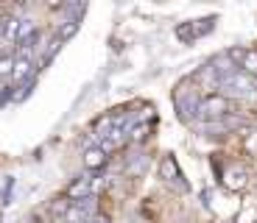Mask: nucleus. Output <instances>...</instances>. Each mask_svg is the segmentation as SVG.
I'll return each mask as SVG.
<instances>
[{
	"instance_id": "obj_1",
	"label": "nucleus",
	"mask_w": 257,
	"mask_h": 223,
	"mask_svg": "<svg viewBox=\"0 0 257 223\" xmlns=\"http://www.w3.org/2000/svg\"><path fill=\"white\" fill-rule=\"evenodd\" d=\"M229 106H232V103H229V98H226V95L210 92V95L199 103V115L207 117V120H212V117H224V115H229Z\"/></svg>"
},
{
	"instance_id": "obj_2",
	"label": "nucleus",
	"mask_w": 257,
	"mask_h": 223,
	"mask_svg": "<svg viewBox=\"0 0 257 223\" xmlns=\"http://www.w3.org/2000/svg\"><path fill=\"white\" fill-rule=\"evenodd\" d=\"M95 192V178L92 176H78L70 187H67V198H70L73 204L76 201H84V198H92Z\"/></svg>"
},
{
	"instance_id": "obj_3",
	"label": "nucleus",
	"mask_w": 257,
	"mask_h": 223,
	"mask_svg": "<svg viewBox=\"0 0 257 223\" xmlns=\"http://www.w3.org/2000/svg\"><path fill=\"white\" fill-rule=\"evenodd\" d=\"M246 184H249V170L243 165H229L224 170V187H229V190H243Z\"/></svg>"
},
{
	"instance_id": "obj_4",
	"label": "nucleus",
	"mask_w": 257,
	"mask_h": 223,
	"mask_svg": "<svg viewBox=\"0 0 257 223\" xmlns=\"http://www.w3.org/2000/svg\"><path fill=\"white\" fill-rule=\"evenodd\" d=\"M31 70H34V62H31V53H20L17 59H14V67H12V81H17V84H23L28 76H31Z\"/></svg>"
},
{
	"instance_id": "obj_5",
	"label": "nucleus",
	"mask_w": 257,
	"mask_h": 223,
	"mask_svg": "<svg viewBox=\"0 0 257 223\" xmlns=\"http://www.w3.org/2000/svg\"><path fill=\"white\" fill-rule=\"evenodd\" d=\"M84 165L90 167V170H98V167L106 165V151H103L101 145H92L84 151Z\"/></svg>"
},
{
	"instance_id": "obj_6",
	"label": "nucleus",
	"mask_w": 257,
	"mask_h": 223,
	"mask_svg": "<svg viewBox=\"0 0 257 223\" xmlns=\"http://www.w3.org/2000/svg\"><path fill=\"white\" fill-rule=\"evenodd\" d=\"M160 178H162V181H168V184H174L176 178H182V173H179V167H176L174 156H165V159L160 162Z\"/></svg>"
},
{
	"instance_id": "obj_7",
	"label": "nucleus",
	"mask_w": 257,
	"mask_h": 223,
	"mask_svg": "<svg viewBox=\"0 0 257 223\" xmlns=\"http://www.w3.org/2000/svg\"><path fill=\"white\" fill-rule=\"evenodd\" d=\"M37 34V26H34V20L31 17H26V20H20V28H17V42L23 45V42H28V39Z\"/></svg>"
},
{
	"instance_id": "obj_8",
	"label": "nucleus",
	"mask_w": 257,
	"mask_h": 223,
	"mask_svg": "<svg viewBox=\"0 0 257 223\" xmlns=\"http://www.w3.org/2000/svg\"><path fill=\"white\" fill-rule=\"evenodd\" d=\"M240 67H243V73H249L251 78H257V48H251V51L243 53V59H240Z\"/></svg>"
},
{
	"instance_id": "obj_9",
	"label": "nucleus",
	"mask_w": 257,
	"mask_h": 223,
	"mask_svg": "<svg viewBox=\"0 0 257 223\" xmlns=\"http://www.w3.org/2000/svg\"><path fill=\"white\" fill-rule=\"evenodd\" d=\"M17 28H20V20L9 17L6 20V31H3V42H17Z\"/></svg>"
},
{
	"instance_id": "obj_10",
	"label": "nucleus",
	"mask_w": 257,
	"mask_h": 223,
	"mask_svg": "<svg viewBox=\"0 0 257 223\" xmlns=\"http://www.w3.org/2000/svg\"><path fill=\"white\" fill-rule=\"evenodd\" d=\"M76 31H78V23H76V20H64V26L59 28V42H64V39H70Z\"/></svg>"
},
{
	"instance_id": "obj_11",
	"label": "nucleus",
	"mask_w": 257,
	"mask_h": 223,
	"mask_svg": "<svg viewBox=\"0 0 257 223\" xmlns=\"http://www.w3.org/2000/svg\"><path fill=\"white\" fill-rule=\"evenodd\" d=\"M12 67H14V56L3 53L0 56V78H12Z\"/></svg>"
},
{
	"instance_id": "obj_12",
	"label": "nucleus",
	"mask_w": 257,
	"mask_h": 223,
	"mask_svg": "<svg viewBox=\"0 0 257 223\" xmlns=\"http://www.w3.org/2000/svg\"><path fill=\"white\" fill-rule=\"evenodd\" d=\"M243 145H246V151H249L251 156H254V159H257V131H249V134H246Z\"/></svg>"
},
{
	"instance_id": "obj_13",
	"label": "nucleus",
	"mask_w": 257,
	"mask_h": 223,
	"mask_svg": "<svg viewBox=\"0 0 257 223\" xmlns=\"http://www.w3.org/2000/svg\"><path fill=\"white\" fill-rule=\"evenodd\" d=\"M148 167V159L146 156H140V159H132L128 162V173H143Z\"/></svg>"
},
{
	"instance_id": "obj_14",
	"label": "nucleus",
	"mask_w": 257,
	"mask_h": 223,
	"mask_svg": "<svg viewBox=\"0 0 257 223\" xmlns=\"http://www.w3.org/2000/svg\"><path fill=\"white\" fill-rule=\"evenodd\" d=\"M64 3H67V0H45V6H48V9H62Z\"/></svg>"
},
{
	"instance_id": "obj_15",
	"label": "nucleus",
	"mask_w": 257,
	"mask_h": 223,
	"mask_svg": "<svg viewBox=\"0 0 257 223\" xmlns=\"http://www.w3.org/2000/svg\"><path fill=\"white\" fill-rule=\"evenodd\" d=\"M6 20L9 17H3V14H0V39H3V31H6Z\"/></svg>"
}]
</instances>
